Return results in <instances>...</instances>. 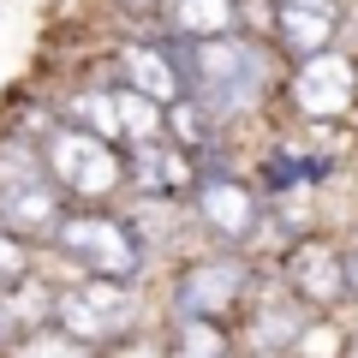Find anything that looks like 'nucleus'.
I'll return each instance as SVG.
<instances>
[{
  "instance_id": "f257e3e1",
  "label": "nucleus",
  "mask_w": 358,
  "mask_h": 358,
  "mask_svg": "<svg viewBox=\"0 0 358 358\" xmlns=\"http://www.w3.org/2000/svg\"><path fill=\"white\" fill-rule=\"evenodd\" d=\"M131 322H138V293L126 281H78L66 293H54V329L72 334L78 346L126 341Z\"/></svg>"
},
{
  "instance_id": "f03ea898",
  "label": "nucleus",
  "mask_w": 358,
  "mask_h": 358,
  "mask_svg": "<svg viewBox=\"0 0 358 358\" xmlns=\"http://www.w3.org/2000/svg\"><path fill=\"white\" fill-rule=\"evenodd\" d=\"M54 245H60L72 263H84L96 281H126V275H138V239H131L120 221H108V215H72V221H60Z\"/></svg>"
},
{
  "instance_id": "7ed1b4c3",
  "label": "nucleus",
  "mask_w": 358,
  "mask_h": 358,
  "mask_svg": "<svg viewBox=\"0 0 358 358\" xmlns=\"http://www.w3.org/2000/svg\"><path fill=\"white\" fill-rule=\"evenodd\" d=\"M48 173L72 197H108L126 179V162L108 150L96 131H54L48 138Z\"/></svg>"
},
{
  "instance_id": "20e7f679",
  "label": "nucleus",
  "mask_w": 358,
  "mask_h": 358,
  "mask_svg": "<svg viewBox=\"0 0 358 358\" xmlns=\"http://www.w3.org/2000/svg\"><path fill=\"white\" fill-rule=\"evenodd\" d=\"M197 84H203V102L221 108V114L251 108L257 84H263V60L251 54V42L209 36V42H197Z\"/></svg>"
},
{
  "instance_id": "39448f33",
  "label": "nucleus",
  "mask_w": 358,
  "mask_h": 358,
  "mask_svg": "<svg viewBox=\"0 0 358 358\" xmlns=\"http://www.w3.org/2000/svg\"><path fill=\"white\" fill-rule=\"evenodd\" d=\"M0 227L13 239H54L60 233V197L30 167V155L18 162V173H0Z\"/></svg>"
},
{
  "instance_id": "423d86ee",
  "label": "nucleus",
  "mask_w": 358,
  "mask_h": 358,
  "mask_svg": "<svg viewBox=\"0 0 358 358\" xmlns=\"http://www.w3.org/2000/svg\"><path fill=\"white\" fill-rule=\"evenodd\" d=\"M239 299H245V263H233V257L192 263L185 281H179V310H185L192 322H221Z\"/></svg>"
},
{
  "instance_id": "0eeeda50",
  "label": "nucleus",
  "mask_w": 358,
  "mask_h": 358,
  "mask_svg": "<svg viewBox=\"0 0 358 358\" xmlns=\"http://www.w3.org/2000/svg\"><path fill=\"white\" fill-rule=\"evenodd\" d=\"M352 90H358V72H352L346 54H310L293 78V102L317 120H334V114L352 108Z\"/></svg>"
},
{
  "instance_id": "6e6552de",
  "label": "nucleus",
  "mask_w": 358,
  "mask_h": 358,
  "mask_svg": "<svg viewBox=\"0 0 358 358\" xmlns=\"http://www.w3.org/2000/svg\"><path fill=\"white\" fill-rule=\"evenodd\" d=\"M287 293L310 305H334L346 293V251L329 239H305L287 251Z\"/></svg>"
},
{
  "instance_id": "1a4fd4ad",
  "label": "nucleus",
  "mask_w": 358,
  "mask_h": 358,
  "mask_svg": "<svg viewBox=\"0 0 358 358\" xmlns=\"http://www.w3.org/2000/svg\"><path fill=\"white\" fill-rule=\"evenodd\" d=\"M197 215H203V227L221 233L227 245H245L251 227H257L251 185H239V179H203V185H197Z\"/></svg>"
},
{
  "instance_id": "9d476101",
  "label": "nucleus",
  "mask_w": 358,
  "mask_h": 358,
  "mask_svg": "<svg viewBox=\"0 0 358 358\" xmlns=\"http://www.w3.org/2000/svg\"><path fill=\"white\" fill-rule=\"evenodd\" d=\"M251 346L257 352H287V346H299L305 341V322H299V305H293V293H275V299H257L251 305Z\"/></svg>"
},
{
  "instance_id": "9b49d317",
  "label": "nucleus",
  "mask_w": 358,
  "mask_h": 358,
  "mask_svg": "<svg viewBox=\"0 0 358 358\" xmlns=\"http://www.w3.org/2000/svg\"><path fill=\"white\" fill-rule=\"evenodd\" d=\"M334 30V0H281V42L299 54H322Z\"/></svg>"
},
{
  "instance_id": "f8f14e48",
  "label": "nucleus",
  "mask_w": 358,
  "mask_h": 358,
  "mask_svg": "<svg viewBox=\"0 0 358 358\" xmlns=\"http://www.w3.org/2000/svg\"><path fill=\"white\" fill-rule=\"evenodd\" d=\"M114 138H131L138 150H150L162 138V114H155L150 96H138V90H120L114 96Z\"/></svg>"
},
{
  "instance_id": "ddd939ff",
  "label": "nucleus",
  "mask_w": 358,
  "mask_h": 358,
  "mask_svg": "<svg viewBox=\"0 0 358 358\" xmlns=\"http://www.w3.org/2000/svg\"><path fill=\"white\" fill-rule=\"evenodd\" d=\"M126 72H131V90L150 96V102H173V96H179V72L162 60V54H150V48H131L126 54Z\"/></svg>"
},
{
  "instance_id": "4468645a",
  "label": "nucleus",
  "mask_w": 358,
  "mask_h": 358,
  "mask_svg": "<svg viewBox=\"0 0 358 358\" xmlns=\"http://www.w3.org/2000/svg\"><path fill=\"white\" fill-rule=\"evenodd\" d=\"M167 18L185 36H221L233 24V0H167Z\"/></svg>"
},
{
  "instance_id": "2eb2a0df",
  "label": "nucleus",
  "mask_w": 358,
  "mask_h": 358,
  "mask_svg": "<svg viewBox=\"0 0 358 358\" xmlns=\"http://www.w3.org/2000/svg\"><path fill=\"white\" fill-rule=\"evenodd\" d=\"M167 358H227V334H221L215 322H192V317H185Z\"/></svg>"
},
{
  "instance_id": "dca6fc26",
  "label": "nucleus",
  "mask_w": 358,
  "mask_h": 358,
  "mask_svg": "<svg viewBox=\"0 0 358 358\" xmlns=\"http://www.w3.org/2000/svg\"><path fill=\"white\" fill-rule=\"evenodd\" d=\"M13 358H90V346H78L72 334H60V329H30L24 341L13 346Z\"/></svg>"
},
{
  "instance_id": "f3484780",
  "label": "nucleus",
  "mask_w": 358,
  "mask_h": 358,
  "mask_svg": "<svg viewBox=\"0 0 358 358\" xmlns=\"http://www.w3.org/2000/svg\"><path fill=\"white\" fill-rule=\"evenodd\" d=\"M18 281H30V251H24V239H13L0 227V293H13Z\"/></svg>"
},
{
  "instance_id": "a211bd4d",
  "label": "nucleus",
  "mask_w": 358,
  "mask_h": 358,
  "mask_svg": "<svg viewBox=\"0 0 358 358\" xmlns=\"http://www.w3.org/2000/svg\"><path fill=\"white\" fill-rule=\"evenodd\" d=\"M352 275H358V239H352V251H346V287H352Z\"/></svg>"
},
{
  "instance_id": "6ab92c4d",
  "label": "nucleus",
  "mask_w": 358,
  "mask_h": 358,
  "mask_svg": "<svg viewBox=\"0 0 358 358\" xmlns=\"http://www.w3.org/2000/svg\"><path fill=\"white\" fill-rule=\"evenodd\" d=\"M13 341V317H6V310H0V346Z\"/></svg>"
},
{
  "instance_id": "aec40b11",
  "label": "nucleus",
  "mask_w": 358,
  "mask_h": 358,
  "mask_svg": "<svg viewBox=\"0 0 358 358\" xmlns=\"http://www.w3.org/2000/svg\"><path fill=\"white\" fill-rule=\"evenodd\" d=\"M346 358H358V334H352V346H346Z\"/></svg>"
}]
</instances>
